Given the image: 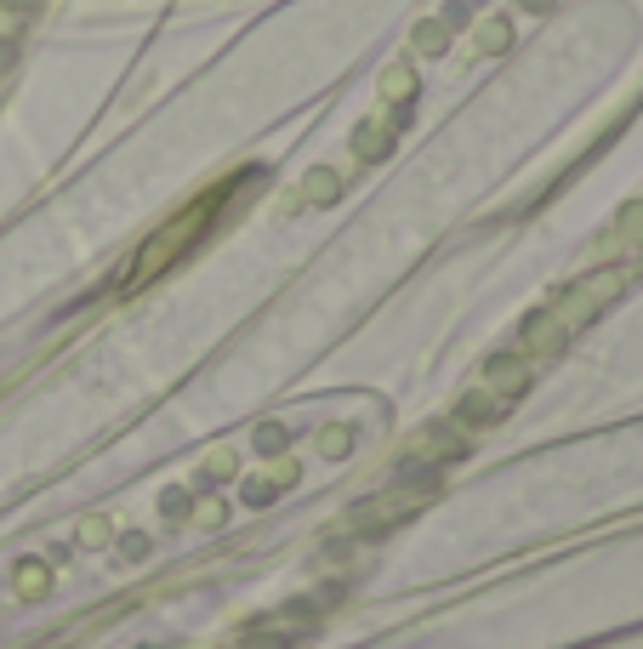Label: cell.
<instances>
[{"label": "cell", "instance_id": "1", "mask_svg": "<svg viewBox=\"0 0 643 649\" xmlns=\"http://www.w3.org/2000/svg\"><path fill=\"white\" fill-rule=\"evenodd\" d=\"M234 194V183H217V188H206L200 199H194V206H182L166 228H155L142 239V252L126 263V274H120V291H142V285H155L177 257H188L194 245L206 239V228L217 223V212H222V199Z\"/></svg>", "mask_w": 643, "mask_h": 649}, {"label": "cell", "instance_id": "2", "mask_svg": "<svg viewBox=\"0 0 643 649\" xmlns=\"http://www.w3.org/2000/svg\"><path fill=\"white\" fill-rule=\"evenodd\" d=\"M433 490H438V479H433V473H422V479H416V468H405V473H399V484L376 490L370 502H359V508L348 513V535H387L393 524H405L416 508H427V502H433Z\"/></svg>", "mask_w": 643, "mask_h": 649}, {"label": "cell", "instance_id": "3", "mask_svg": "<svg viewBox=\"0 0 643 649\" xmlns=\"http://www.w3.org/2000/svg\"><path fill=\"white\" fill-rule=\"evenodd\" d=\"M615 291H621V274L610 268V274H592V279H575V285H570V291L558 296V303H547V308H553V319H558V325H564V331L575 336V331H581V325H586L592 314H599V308L610 303V296H615Z\"/></svg>", "mask_w": 643, "mask_h": 649}, {"label": "cell", "instance_id": "4", "mask_svg": "<svg viewBox=\"0 0 643 649\" xmlns=\"http://www.w3.org/2000/svg\"><path fill=\"white\" fill-rule=\"evenodd\" d=\"M40 581H46V570H40V564H29V570H23V576H18V587H23V592H34V587H40Z\"/></svg>", "mask_w": 643, "mask_h": 649}, {"label": "cell", "instance_id": "5", "mask_svg": "<svg viewBox=\"0 0 643 649\" xmlns=\"http://www.w3.org/2000/svg\"><path fill=\"white\" fill-rule=\"evenodd\" d=\"M80 541H109V524H103V519H91V524L80 530Z\"/></svg>", "mask_w": 643, "mask_h": 649}]
</instances>
